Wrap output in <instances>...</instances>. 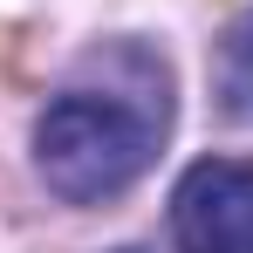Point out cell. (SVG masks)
Listing matches in <instances>:
<instances>
[{
  "instance_id": "cell-1",
  "label": "cell",
  "mask_w": 253,
  "mask_h": 253,
  "mask_svg": "<svg viewBox=\"0 0 253 253\" xmlns=\"http://www.w3.org/2000/svg\"><path fill=\"white\" fill-rule=\"evenodd\" d=\"M124 55V83L103 89H62L35 117V171L62 206H103L124 199L144 171L158 165L171 137V76L158 55L117 48Z\"/></svg>"
},
{
  "instance_id": "cell-2",
  "label": "cell",
  "mask_w": 253,
  "mask_h": 253,
  "mask_svg": "<svg viewBox=\"0 0 253 253\" xmlns=\"http://www.w3.org/2000/svg\"><path fill=\"white\" fill-rule=\"evenodd\" d=\"M178 253H253V158H199L171 192Z\"/></svg>"
},
{
  "instance_id": "cell-3",
  "label": "cell",
  "mask_w": 253,
  "mask_h": 253,
  "mask_svg": "<svg viewBox=\"0 0 253 253\" xmlns=\"http://www.w3.org/2000/svg\"><path fill=\"white\" fill-rule=\"evenodd\" d=\"M219 96H226V110H253V7L219 42Z\"/></svg>"
},
{
  "instance_id": "cell-4",
  "label": "cell",
  "mask_w": 253,
  "mask_h": 253,
  "mask_svg": "<svg viewBox=\"0 0 253 253\" xmlns=\"http://www.w3.org/2000/svg\"><path fill=\"white\" fill-rule=\"evenodd\" d=\"M124 253H144V247H124Z\"/></svg>"
}]
</instances>
